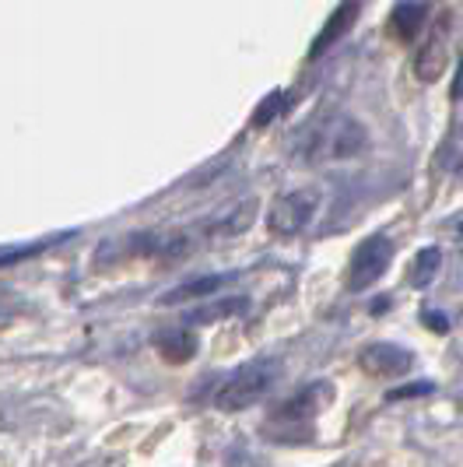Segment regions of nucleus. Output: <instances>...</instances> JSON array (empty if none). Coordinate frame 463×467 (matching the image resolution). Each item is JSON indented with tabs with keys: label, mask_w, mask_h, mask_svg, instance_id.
I'll use <instances>...</instances> for the list:
<instances>
[{
	"label": "nucleus",
	"mask_w": 463,
	"mask_h": 467,
	"mask_svg": "<svg viewBox=\"0 0 463 467\" xmlns=\"http://www.w3.org/2000/svg\"><path fill=\"white\" fill-rule=\"evenodd\" d=\"M278 373H281L278 358H253V362L239 366V369L218 387L214 408H218V411H242V408H253V404H260V400L278 387Z\"/></svg>",
	"instance_id": "f03ea898"
},
{
	"label": "nucleus",
	"mask_w": 463,
	"mask_h": 467,
	"mask_svg": "<svg viewBox=\"0 0 463 467\" xmlns=\"http://www.w3.org/2000/svg\"><path fill=\"white\" fill-rule=\"evenodd\" d=\"M151 345H155V351L162 355L165 362H172V366H183V362H190L193 355H197V348H201V341H197V334H193V327H162L151 334Z\"/></svg>",
	"instance_id": "1a4fd4ad"
},
{
	"label": "nucleus",
	"mask_w": 463,
	"mask_h": 467,
	"mask_svg": "<svg viewBox=\"0 0 463 467\" xmlns=\"http://www.w3.org/2000/svg\"><path fill=\"white\" fill-rule=\"evenodd\" d=\"M369 148V130L347 113L326 117L313 123L302 134L299 159L302 162H345V159H358Z\"/></svg>",
	"instance_id": "f257e3e1"
},
{
	"label": "nucleus",
	"mask_w": 463,
	"mask_h": 467,
	"mask_svg": "<svg viewBox=\"0 0 463 467\" xmlns=\"http://www.w3.org/2000/svg\"><path fill=\"white\" fill-rule=\"evenodd\" d=\"M394 264V243L386 235H369L362 239V246L351 254V267H347V288L351 292H365L376 281L383 278Z\"/></svg>",
	"instance_id": "20e7f679"
},
{
	"label": "nucleus",
	"mask_w": 463,
	"mask_h": 467,
	"mask_svg": "<svg viewBox=\"0 0 463 467\" xmlns=\"http://www.w3.org/2000/svg\"><path fill=\"white\" fill-rule=\"evenodd\" d=\"M284 106H288V95L284 92H271L263 102H260V109L253 113V127H267L271 119L278 117V113H284Z\"/></svg>",
	"instance_id": "dca6fc26"
},
{
	"label": "nucleus",
	"mask_w": 463,
	"mask_h": 467,
	"mask_svg": "<svg viewBox=\"0 0 463 467\" xmlns=\"http://www.w3.org/2000/svg\"><path fill=\"white\" fill-rule=\"evenodd\" d=\"M246 299L242 296H232V299H214V303L201 306V309H190L183 317V324H214V320H229L235 313L246 309Z\"/></svg>",
	"instance_id": "f8f14e48"
},
{
	"label": "nucleus",
	"mask_w": 463,
	"mask_h": 467,
	"mask_svg": "<svg viewBox=\"0 0 463 467\" xmlns=\"http://www.w3.org/2000/svg\"><path fill=\"white\" fill-rule=\"evenodd\" d=\"M358 366L379 379H400L415 369V351H407L404 345H390V341H372L358 351Z\"/></svg>",
	"instance_id": "39448f33"
},
{
	"label": "nucleus",
	"mask_w": 463,
	"mask_h": 467,
	"mask_svg": "<svg viewBox=\"0 0 463 467\" xmlns=\"http://www.w3.org/2000/svg\"><path fill=\"white\" fill-rule=\"evenodd\" d=\"M421 320H425V327L436 330V334H449V317L439 313V309H425V313H421Z\"/></svg>",
	"instance_id": "a211bd4d"
},
{
	"label": "nucleus",
	"mask_w": 463,
	"mask_h": 467,
	"mask_svg": "<svg viewBox=\"0 0 463 467\" xmlns=\"http://www.w3.org/2000/svg\"><path fill=\"white\" fill-rule=\"evenodd\" d=\"M436 390V383L432 379H417V383H404V387H394L386 400H407V398H425V394H432Z\"/></svg>",
	"instance_id": "f3484780"
},
{
	"label": "nucleus",
	"mask_w": 463,
	"mask_h": 467,
	"mask_svg": "<svg viewBox=\"0 0 463 467\" xmlns=\"http://www.w3.org/2000/svg\"><path fill=\"white\" fill-rule=\"evenodd\" d=\"M64 235H53V239H39V243H22V246H0V267H11V264H22L28 257H39L43 250H49L53 243H60Z\"/></svg>",
	"instance_id": "2eb2a0df"
},
{
	"label": "nucleus",
	"mask_w": 463,
	"mask_h": 467,
	"mask_svg": "<svg viewBox=\"0 0 463 467\" xmlns=\"http://www.w3.org/2000/svg\"><path fill=\"white\" fill-rule=\"evenodd\" d=\"M235 278V271L229 275H204V278H190L183 285H176V288H169L159 306H180V303H190V299H208L214 292H221L229 281Z\"/></svg>",
	"instance_id": "9d476101"
},
{
	"label": "nucleus",
	"mask_w": 463,
	"mask_h": 467,
	"mask_svg": "<svg viewBox=\"0 0 463 467\" xmlns=\"http://www.w3.org/2000/svg\"><path fill=\"white\" fill-rule=\"evenodd\" d=\"M320 214V190L302 187L292 193H281L267 214V229L274 235H299L305 233Z\"/></svg>",
	"instance_id": "7ed1b4c3"
},
{
	"label": "nucleus",
	"mask_w": 463,
	"mask_h": 467,
	"mask_svg": "<svg viewBox=\"0 0 463 467\" xmlns=\"http://www.w3.org/2000/svg\"><path fill=\"white\" fill-rule=\"evenodd\" d=\"M446 64H449V22L439 18L415 53V78L421 85H436L446 74Z\"/></svg>",
	"instance_id": "423d86ee"
},
{
	"label": "nucleus",
	"mask_w": 463,
	"mask_h": 467,
	"mask_svg": "<svg viewBox=\"0 0 463 467\" xmlns=\"http://www.w3.org/2000/svg\"><path fill=\"white\" fill-rule=\"evenodd\" d=\"M390 22H394V32L400 39H415L417 32L425 28V22H428V7L421 0H404L390 15Z\"/></svg>",
	"instance_id": "9b49d317"
},
{
	"label": "nucleus",
	"mask_w": 463,
	"mask_h": 467,
	"mask_svg": "<svg viewBox=\"0 0 463 467\" xmlns=\"http://www.w3.org/2000/svg\"><path fill=\"white\" fill-rule=\"evenodd\" d=\"M442 267V250L439 246H425V250H417V257L411 260V285L415 288H428L432 281H436V275H439Z\"/></svg>",
	"instance_id": "4468645a"
},
{
	"label": "nucleus",
	"mask_w": 463,
	"mask_h": 467,
	"mask_svg": "<svg viewBox=\"0 0 463 467\" xmlns=\"http://www.w3.org/2000/svg\"><path fill=\"white\" fill-rule=\"evenodd\" d=\"M355 11H358V4H355V0H345V4L337 7V15H334V18H330V22L324 25L320 39L313 43V57H320V53H324V49L330 47V43H337V39L345 36V28L351 22H355Z\"/></svg>",
	"instance_id": "ddd939ff"
},
{
	"label": "nucleus",
	"mask_w": 463,
	"mask_h": 467,
	"mask_svg": "<svg viewBox=\"0 0 463 467\" xmlns=\"http://www.w3.org/2000/svg\"><path fill=\"white\" fill-rule=\"evenodd\" d=\"M334 398H337L334 383H330V379H316V383L302 387L299 394H292L288 400H281L278 411H274V419H281V421H309V419H316L320 411H326V408L334 404Z\"/></svg>",
	"instance_id": "0eeeda50"
},
{
	"label": "nucleus",
	"mask_w": 463,
	"mask_h": 467,
	"mask_svg": "<svg viewBox=\"0 0 463 467\" xmlns=\"http://www.w3.org/2000/svg\"><path fill=\"white\" fill-rule=\"evenodd\" d=\"M256 211H260V201L256 197H242V201L229 204L218 218H211L208 225H204V235H211V239H232V235L250 233L256 222Z\"/></svg>",
	"instance_id": "6e6552de"
},
{
	"label": "nucleus",
	"mask_w": 463,
	"mask_h": 467,
	"mask_svg": "<svg viewBox=\"0 0 463 467\" xmlns=\"http://www.w3.org/2000/svg\"><path fill=\"white\" fill-rule=\"evenodd\" d=\"M453 102H463V53L460 60H457V74H453Z\"/></svg>",
	"instance_id": "6ab92c4d"
}]
</instances>
